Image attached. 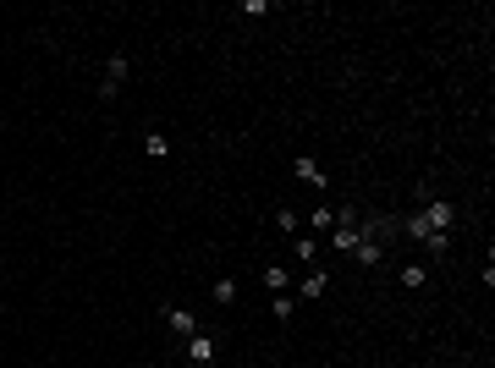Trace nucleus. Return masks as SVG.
Segmentation results:
<instances>
[{
  "mask_svg": "<svg viewBox=\"0 0 495 368\" xmlns=\"http://www.w3.org/2000/svg\"><path fill=\"white\" fill-rule=\"evenodd\" d=\"M396 281H402L408 291H424V286H430V269H424V264H402V275H396Z\"/></svg>",
  "mask_w": 495,
  "mask_h": 368,
  "instance_id": "7",
  "label": "nucleus"
},
{
  "mask_svg": "<svg viewBox=\"0 0 495 368\" xmlns=\"http://www.w3.org/2000/svg\"><path fill=\"white\" fill-rule=\"evenodd\" d=\"M292 171H297V176H303V182H309V187H330V176H325V165L314 160V154H303V160L292 165Z\"/></svg>",
  "mask_w": 495,
  "mask_h": 368,
  "instance_id": "3",
  "label": "nucleus"
},
{
  "mask_svg": "<svg viewBox=\"0 0 495 368\" xmlns=\"http://www.w3.org/2000/svg\"><path fill=\"white\" fill-rule=\"evenodd\" d=\"M418 215H424L430 231H452V225H457V204H452V198H435V204H424Z\"/></svg>",
  "mask_w": 495,
  "mask_h": 368,
  "instance_id": "1",
  "label": "nucleus"
},
{
  "mask_svg": "<svg viewBox=\"0 0 495 368\" xmlns=\"http://www.w3.org/2000/svg\"><path fill=\"white\" fill-rule=\"evenodd\" d=\"M165 325L176 330V335H182V341H187V335H198V319H193V313H187V308H165Z\"/></svg>",
  "mask_w": 495,
  "mask_h": 368,
  "instance_id": "4",
  "label": "nucleus"
},
{
  "mask_svg": "<svg viewBox=\"0 0 495 368\" xmlns=\"http://www.w3.org/2000/svg\"><path fill=\"white\" fill-rule=\"evenodd\" d=\"M209 297H215L220 308H226V303H237V281H215V286H209Z\"/></svg>",
  "mask_w": 495,
  "mask_h": 368,
  "instance_id": "11",
  "label": "nucleus"
},
{
  "mask_svg": "<svg viewBox=\"0 0 495 368\" xmlns=\"http://www.w3.org/2000/svg\"><path fill=\"white\" fill-rule=\"evenodd\" d=\"M325 286H330V275H325V269H309V275L297 281V291H303L309 303H314V297H325Z\"/></svg>",
  "mask_w": 495,
  "mask_h": 368,
  "instance_id": "5",
  "label": "nucleus"
},
{
  "mask_svg": "<svg viewBox=\"0 0 495 368\" xmlns=\"http://www.w3.org/2000/svg\"><path fill=\"white\" fill-rule=\"evenodd\" d=\"M287 281H292V275H287L281 264H270V269H265V291H275V297L287 291Z\"/></svg>",
  "mask_w": 495,
  "mask_h": 368,
  "instance_id": "10",
  "label": "nucleus"
},
{
  "mask_svg": "<svg viewBox=\"0 0 495 368\" xmlns=\"http://www.w3.org/2000/svg\"><path fill=\"white\" fill-rule=\"evenodd\" d=\"M297 259L314 264V259H319V237H297Z\"/></svg>",
  "mask_w": 495,
  "mask_h": 368,
  "instance_id": "12",
  "label": "nucleus"
},
{
  "mask_svg": "<svg viewBox=\"0 0 495 368\" xmlns=\"http://www.w3.org/2000/svg\"><path fill=\"white\" fill-rule=\"evenodd\" d=\"M105 82H110V88L127 82V55H110V61H105Z\"/></svg>",
  "mask_w": 495,
  "mask_h": 368,
  "instance_id": "8",
  "label": "nucleus"
},
{
  "mask_svg": "<svg viewBox=\"0 0 495 368\" xmlns=\"http://www.w3.org/2000/svg\"><path fill=\"white\" fill-rule=\"evenodd\" d=\"M352 253H358V264H363V269H374V264H380V259H385V247L374 242V237H363V242L352 247Z\"/></svg>",
  "mask_w": 495,
  "mask_h": 368,
  "instance_id": "6",
  "label": "nucleus"
},
{
  "mask_svg": "<svg viewBox=\"0 0 495 368\" xmlns=\"http://www.w3.org/2000/svg\"><path fill=\"white\" fill-rule=\"evenodd\" d=\"M314 231H336V209H314Z\"/></svg>",
  "mask_w": 495,
  "mask_h": 368,
  "instance_id": "13",
  "label": "nucleus"
},
{
  "mask_svg": "<svg viewBox=\"0 0 495 368\" xmlns=\"http://www.w3.org/2000/svg\"><path fill=\"white\" fill-rule=\"evenodd\" d=\"M215 352H220V341H215V335H204V330H198V335H187V357H193V363H215Z\"/></svg>",
  "mask_w": 495,
  "mask_h": 368,
  "instance_id": "2",
  "label": "nucleus"
},
{
  "mask_svg": "<svg viewBox=\"0 0 495 368\" xmlns=\"http://www.w3.org/2000/svg\"><path fill=\"white\" fill-rule=\"evenodd\" d=\"M144 154H149V160H165V154H171V138H165V132H149V138H144Z\"/></svg>",
  "mask_w": 495,
  "mask_h": 368,
  "instance_id": "9",
  "label": "nucleus"
}]
</instances>
